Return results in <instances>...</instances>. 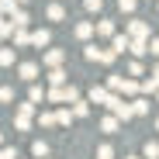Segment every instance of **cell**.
I'll return each instance as SVG.
<instances>
[{
    "mask_svg": "<svg viewBox=\"0 0 159 159\" xmlns=\"http://www.w3.org/2000/svg\"><path fill=\"white\" fill-rule=\"evenodd\" d=\"M104 107H107L111 114H118L121 121L135 118V104H131V100H125V97H121V93H114V90H111V97H107V104H104Z\"/></svg>",
    "mask_w": 159,
    "mask_h": 159,
    "instance_id": "cell-1",
    "label": "cell"
},
{
    "mask_svg": "<svg viewBox=\"0 0 159 159\" xmlns=\"http://www.w3.org/2000/svg\"><path fill=\"white\" fill-rule=\"evenodd\" d=\"M31 118H38V114H35V100H24V104H17L14 128H17V131H28V128H31Z\"/></svg>",
    "mask_w": 159,
    "mask_h": 159,
    "instance_id": "cell-2",
    "label": "cell"
},
{
    "mask_svg": "<svg viewBox=\"0 0 159 159\" xmlns=\"http://www.w3.org/2000/svg\"><path fill=\"white\" fill-rule=\"evenodd\" d=\"M114 56H118L114 48H97V45H87V48H83V59H87V62H100V66H111Z\"/></svg>",
    "mask_w": 159,
    "mask_h": 159,
    "instance_id": "cell-3",
    "label": "cell"
},
{
    "mask_svg": "<svg viewBox=\"0 0 159 159\" xmlns=\"http://www.w3.org/2000/svg\"><path fill=\"white\" fill-rule=\"evenodd\" d=\"M131 56H152V38H131Z\"/></svg>",
    "mask_w": 159,
    "mask_h": 159,
    "instance_id": "cell-4",
    "label": "cell"
},
{
    "mask_svg": "<svg viewBox=\"0 0 159 159\" xmlns=\"http://www.w3.org/2000/svg\"><path fill=\"white\" fill-rule=\"evenodd\" d=\"M142 93H149V97H152V93H159V62L152 66V76H149V80H142Z\"/></svg>",
    "mask_w": 159,
    "mask_h": 159,
    "instance_id": "cell-5",
    "label": "cell"
},
{
    "mask_svg": "<svg viewBox=\"0 0 159 159\" xmlns=\"http://www.w3.org/2000/svg\"><path fill=\"white\" fill-rule=\"evenodd\" d=\"M128 35H131V38H149V24L139 21V17H131V21H128Z\"/></svg>",
    "mask_w": 159,
    "mask_h": 159,
    "instance_id": "cell-6",
    "label": "cell"
},
{
    "mask_svg": "<svg viewBox=\"0 0 159 159\" xmlns=\"http://www.w3.org/2000/svg\"><path fill=\"white\" fill-rule=\"evenodd\" d=\"M142 93V83L135 76H125V83H121V97H139Z\"/></svg>",
    "mask_w": 159,
    "mask_h": 159,
    "instance_id": "cell-7",
    "label": "cell"
},
{
    "mask_svg": "<svg viewBox=\"0 0 159 159\" xmlns=\"http://www.w3.org/2000/svg\"><path fill=\"white\" fill-rule=\"evenodd\" d=\"M17 76L24 80V83H35V80H38V62H21Z\"/></svg>",
    "mask_w": 159,
    "mask_h": 159,
    "instance_id": "cell-8",
    "label": "cell"
},
{
    "mask_svg": "<svg viewBox=\"0 0 159 159\" xmlns=\"http://www.w3.org/2000/svg\"><path fill=\"white\" fill-rule=\"evenodd\" d=\"M111 48L118 52V56H125V52H131V35H114V38H111Z\"/></svg>",
    "mask_w": 159,
    "mask_h": 159,
    "instance_id": "cell-9",
    "label": "cell"
},
{
    "mask_svg": "<svg viewBox=\"0 0 159 159\" xmlns=\"http://www.w3.org/2000/svg\"><path fill=\"white\" fill-rule=\"evenodd\" d=\"M48 83H52V87H66V83H69L66 69H62V66H52V69H48Z\"/></svg>",
    "mask_w": 159,
    "mask_h": 159,
    "instance_id": "cell-10",
    "label": "cell"
},
{
    "mask_svg": "<svg viewBox=\"0 0 159 159\" xmlns=\"http://www.w3.org/2000/svg\"><path fill=\"white\" fill-rule=\"evenodd\" d=\"M62 59H66V52H62V48H48L45 56H42V62H45L48 69H52V66H62Z\"/></svg>",
    "mask_w": 159,
    "mask_h": 159,
    "instance_id": "cell-11",
    "label": "cell"
},
{
    "mask_svg": "<svg viewBox=\"0 0 159 159\" xmlns=\"http://www.w3.org/2000/svg\"><path fill=\"white\" fill-rule=\"evenodd\" d=\"M131 104H135V114H149V111H152V100H149V93L131 97Z\"/></svg>",
    "mask_w": 159,
    "mask_h": 159,
    "instance_id": "cell-12",
    "label": "cell"
},
{
    "mask_svg": "<svg viewBox=\"0 0 159 159\" xmlns=\"http://www.w3.org/2000/svg\"><path fill=\"white\" fill-rule=\"evenodd\" d=\"M90 35H97V24H90V21H80V24H76V38H80V42H87Z\"/></svg>",
    "mask_w": 159,
    "mask_h": 159,
    "instance_id": "cell-13",
    "label": "cell"
},
{
    "mask_svg": "<svg viewBox=\"0 0 159 159\" xmlns=\"http://www.w3.org/2000/svg\"><path fill=\"white\" fill-rule=\"evenodd\" d=\"M31 42H35V48H45L52 42V31L48 28H38V31H31Z\"/></svg>",
    "mask_w": 159,
    "mask_h": 159,
    "instance_id": "cell-14",
    "label": "cell"
},
{
    "mask_svg": "<svg viewBox=\"0 0 159 159\" xmlns=\"http://www.w3.org/2000/svg\"><path fill=\"white\" fill-rule=\"evenodd\" d=\"M14 45H17V48L35 45V42H31V31H28V28H17V31H14Z\"/></svg>",
    "mask_w": 159,
    "mask_h": 159,
    "instance_id": "cell-15",
    "label": "cell"
},
{
    "mask_svg": "<svg viewBox=\"0 0 159 159\" xmlns=\"http://www.w3.org/2000/svg\"><path fill=\"white\" fill-rule=\"evenodd\" d=\"M107 97H111L107 83H104V87H93V90H90V104H107Z\"/></svg>",
    "mask_w": 159,
    "mask_h": 159,
    "instance_id": "cell-16",
    "label": "cell"
},
{
    "mask_svg": "<svg viewBox=\"0 0 159 159\" xmlns=\"http://www.w3.org/2000/svg\"><path fill=\"white\" fill-rule=\"evenodd\" d=\"M118 128H121V118H118V114H107V118L100 121V131H107V135H114Z\"/></svg>",
    "mask_w": 159,
    "mask_h": 159,
    "instance_id": "cell-17",
    "label": "cell"
},
{
    "mask_svg": "<svg viewBox=\"0 0 159 159\" xmlns=\"http://www.w3.org/2000/svg\"><path fill=\"white\" fill-rule=\"evenodd\" d=\"M31 156H35V159H48V142H45V139H35V142H31Z\"/></svg>",
    "mask_w": 159,
    "mask_h": 159,
    "instance_id": "cell-18",
    "label": "cell"
},
{
    "mask_svg": "<svg viewBox=\"0 0 159 159\" xmlns=\"http://www.w3.org/2000/svg\"><path fill=\"white\" fill-rule=\"evenodd\" d=\"M97 35H100V38H114V21H107V17L97 21Z\"/></svg>",
    "mask_w": 159,
    "mask_h": 159,
    "instance_id": "cell-19",
    "label": "cell"
},
{
    "mask_svg": "<svg viewBox=\"0 0 159 159\" xmlns=\"http://www.w3.org/2000/svg\"><path fill=\"white\" fill-rule=\"evenodd\" d=\"M45 14H48V21H66V7L62 4H48Z\"/></svg>",
    "mask_w": 159,
    "mask_h": 159,
    "instance_id": "cell-20",
    "label": "cell"
},
{
    "mask_svg": "<svg viewBox=\"0 0 159 159\" xmlns=\"http://www.w3.org/2000/svg\"><path fill=\"white\" fill-rule=\"evenodd\" d=\"M38 125L42 128H52V125H59V118L52 114V111H38Z\"/></svg>",
    "mask_w": 159,
    "mask_h": 159,
    "instance_id": "cell-21",
    "label": "cell"
},
{
    "mask_svg": "<svg viewBox=\"0 0 159 159\" xmlns=\"http://www.w3.org/2000/svg\"><path fill=\"white\" fill-rule=\"evenodd\" d=\"M73 111H76V118H87V114H90V97H87V100L80 97V100L73 104Z\"/></svg>",
    "mask_w": 159,
    "mask_h": 159,
    "instance_id": "cell-22",
    "label": "cell"
},
{
    "mask_svg": "<svg viewBox=\"0 0 159 159\" xmlns=\"http://www.w3.org/2000/svg\"><path fill=\"white\" fill-rule=\"evenodd\" d=\"M56 118H59V125H73L76 111H73V107H59V111H56Z\"/></svg>",
    "mask_w": 159,
    "mask_h": 159,
    "instance_id": "cell-23",
    "label": "cell"
},
{
    "mask_svg": "<svg viewBox=\"0 0 159 159\" xmlns=\"http://www.w3.org/2000/svg\"><path fill=\"white\" fill-rule=\"evenodd\" d=\"M142 156H145V159H159V142H156V139H149V142H145V149H142Z\"/></svg>",
    "mask_w": 159,
    "mask_h": 159,
    "instance_id": "cell-24",
    "label": "cell"
},
{
    "mask_svg": "<svg viewBox=\"0 0 159 159\" xmlns=\"http://www.w3.org/2000/svg\"><path fill=\"white\" fill-rule=\"evenodd\" d=\"M17 7H21V0H0V11H4V17H14Z\"/></svg>",
    "mask_w": 159,
    "mask_h": 159,
    "instance_id": "cell-25",
    "label": "cell"
},
{
    "mask_svg": "<svg viewBox=\"0 0 159 159\" xmlns=\"http://www.w3.org/2000/svg\"><path fill=\"white\" fill-rule=\"evenodd\" d=\"M121 83H125V76H121V73H111V76H107V90L121 93Z\"/></svg>",
    "mask_w": 159,
    "mask_h": 159,
    "instance_id": "cell-26",
    "label": "cell"
},
{
    "mask_svg": "<svg viewBox=\"0 0 159 159\" xmlns=\"http://www.w3.org/2000/svg\"><path fill=\"white\" fill-rule=\"evenodd\" d=\"M48 100L52 104H66V87H52L48 90Z\"/></svg>",
    "mask_w": 159,
    "mask_h": 159,
    "instance_id": "cell-27",
    "label": "cell"
},
{
    "mask_svg": "<svg viewBox=\"0 0 159 159\" xmlns=\"http://www.w3.org/2000/svg\"><path fill=\"white\" fill-rule=\"evenodd\" d=\"M28 100H35V104H38V100H48V90H42V87H35V83H31V90H28Z\"/></svg>",
    "mask_w": 159,
    "mask_h": 159,
    "instance_id": "cell-28",
    "label": "cell"
},
{
    "mask_svg": "<svg viewBox=\"0 0 159 159\" xmlns=\"http://www.w3.org/2000/svg\"><path fill=\"white\" fill-rule=\"evenodd\" d=\"M14 24H17V28H28V24H31V17H28V11H14Z\"/></svg>",
    "mask_w": 159,
    "mask_h": 159,
    "instance_id": "cell-29",
    "label": "cell"
},
{
    "mask_svg": "<svg viewBox=\"0 0 159 159\" xmlns=\"http://www.w3.org/2000/svg\"><path fill=\"white\" fill-rule=\"evenodd\" d=\"M0 66H14V48H0Z\"/></svg>",
    "mask_w": 159,
    "mask_h": 159,
    "instance_id": "cell-30",
    "label": "cell"
},
{
    "mask_svg": "<svg viewBox=\"0 0 159 159\" xmlns=\"http://www.w3.org/2000/svg\"><path fill=\"white\" fill-rule=\"evenodd\" d=\"M76 100H80V90L73 83H66V104H76Z\"/></svg>",
    "mask_w": 159,
    "mask_h": 159,
    "instance_id": "cell-31",
    "label": "cell"
},
{
    "mask_svg": "<svg viewBox=\"0 0 159 159\" xmlns=\"http://www.w3.org/2000/svg\"><path fill=\"white\" fill-rule=\"evenodd\" d=\"M135 4H139V0H118V7H121V14H135Z\"/></svg>",
    "mask_w": 159,
    "mask_h": 159,
    "instance_id": "cell-32",
    "label": "cell"
},
{
    "mask_svg": "<svg viewBox=\"0 0 159 159\" xmlns=\"http://www.w3.org/2000/svg\"><path fill=\"white\" fill-rule=\"evenodd\" d=\"M128 76H142V62H139V56L128 62Z\"/></svg>",
    "mask_w": 159,
    "mask_h": 159,
    "instance_id": "cell-33",
    "label": "cell"
},
{
    "mask_svg": "<svg viewBox=\"0 0 159 159\" xmlns=\"http://www.w3.org/2000/svg\"><path fill=\"white\" fill-rule=\"evenodd\" d=\"M97 159H114V149H111V145H100V149H97Z\"/></svg>",
    "mask_w": 159,
    "mask_h": 159,
    "instance_id": "cell-34",
    "label": "cell"
},
{
    "mask_svg": "<svg viewBox=\"0 0 159 159\" xmlns=\"http://www.w3.org/2000/svg\"><path fill=\"white\" fill-rule=\"evenodd\" d=\"M0 100L11 104V100H14V90H11V87H0Z\"/></svg>",
    "mask_w": 159,
    "mask_h": 159,
    "instance_id": "cell-35",
    "label": "cell"
},
{
    "mask_svg": "<svg viewBox=\"0 0 159 159\" xmlns=\"http://www.w3.org/2000/svg\"><path fill=\"white\" fill-rule=\"evenodd\" d=\"M83 7H87V11H100V7H104V0H83Z\"/></svg>",
    "mask_w": 159,
    "mask_h": 159,
    "instance_id": "cell-36",
    "label": "cell"
},
{
    "mask_svg": "<svg viewBox=\"0 0 159 159\" xmlns=\"http://www.w3.org/2000/svg\"><path fill=\"white\" fill-rule=\"evenodd\" d=\"M0 159H17V149H11V145H7L4 152H0Z\"/></svg>",
    "mask_w": 159,
    "mask_h": 159,
    "instance_id": "cell-37",
    "label": "cell"
},
{
    "mask_svg": "<svg viewBox=\"0 0 159 159\" xmlns=\"http://www.w3.org/2000/svg\"><path fill=\"white\" fill-rule=\"evenodd\" d=\"M152 56H159V38H152Z\"/></svg>",
    "mask_w": 159,
    "mask_h": 159,
    "instance_id": "cell-38",
    "label": "cell"
},
{
    "mask_svg": "<svg viewBox=\"0 0 159 159\" xmlns=\"http://www.w3.org/2000/svg\"><path fill=\"white\" fill-rule=\"evenodd\" d=\"M125 159H145V156H125Z\"/></svg>",
    "mask_w": 159,
    "mask_h": 159,
    "instance_id": "cell-39",
    "label": "cell"
},
{
    "mask_svg": "<svg viewBox=\"0 0 159 159\" xmlns=\"http://www.w3.org/2000/svg\"><path fill=\"white\" fill-rule=\"evenodd\" d=\"M156 104H159V93H156Z\"/></svg>",
    "mask_w": 159,
    "mask_h": 159,
    "instance_id": "cell-40",
    "label": "cell"
},
{
    "mask_svg": "<svg viewBox=\"0 0 159 159\" xmlns=\"http://www.w3.org/2000/svg\"><path fill=\"white\" fill-rule=\"evenodd\" d=\"M21 4H28V0H21Z\"/></svg>",
    "mask_w": 159,
    "mask_h": 159,
    "instance_id": "cell-41",
    "label": "cell"
},
{
    "mask_svg": "<svg viewBox=\"0 0 159 159\" xmlns=\"http://www.w3.org/2000/svg\"><path fill=\"white\" fill-rule=\"evenodd\" d=\"M156 7H159V0H156Z\"/></svg>",
    "mask_w": 159,
    "mask_h": 159,
    "instance_id": "cell-42",
    "label": "cell"
}]
</instances>
